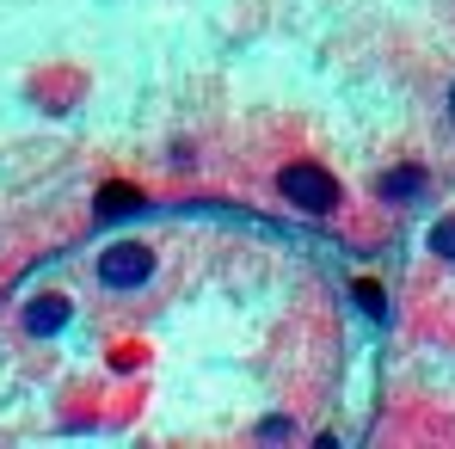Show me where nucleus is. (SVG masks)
Listing matches in <instances>:
<instances>
[{"label": "nucleus", "mask_w": 455, "mask_h": 449, "mask_svg": "<svg viewBox=\"0 0 455 449\" xmlns=\"http://www.w3.org/2000/svg\"><path fill=\"white\" fill-rule=\"evenodd\" d=\"M277 191H283L290 204L314 210V216L339 210V179H332L326 166H307V160H296V166H283V172H277Z\"/></svg>", "instance_id": "f257e3e1"}, {"label": "nucleus", "mask_w": 455, "mask_h": 449, "mask_svg": "<svg viewBox=\"0 0 455 449\" xmlns=\"http://www.w3.org/2000/svg\"><path fill=\"white\" fill-rule=\"evenodd\" d=\"M148 271H154V253L142 240H124V246L99 253V284L105 290H136V284H148Z\"/></svg>", "instance_id": "f03ea898"}, {"label": "nucleus", "mask_w": 455, "mask_h": 449, "mask_svg": "<svg viewBox=\"0 0 455 449\" xmlns=\"http://www.w3.org/2000/svg\"><path fill=\"white\" fill-rule=\"evenodd\" d=\"M25 326L44 339V333H62L68 326V296H37L31 308H25Z\"/></svg>", "instance_id": "7ed1b4c3"}, {"label": "nucleus", "mask_w": 455, "mask_h": 449, "mask_svg": "<svg viewBox=\"0 0 455 449\" xmlns=\"http://www.w3.org/2000/svg\"><path fill=\"white\" fill-rule=\"evenodd\" d=\"M419 191H425V172H419V166L381 172V197H419Z\"/></svg>", "instance_id": "20e7f679"}, {"label": "nucleus", "mask_w": 455, "mask_h": 449, "mask_svg": "<svg viewBox=\"0 0 455 449\" xmlns=\"http://www.w3.org/2000/svg\"><path fill=\"white\" fill-rule=\"evenodd\" d=\"M431 253L437 259H455V216H443V222L431 228Z\"/></svg>", "instance_id": "39448f33"}, {"label": "nucleus", "mask_w": 455, "mask_h": 449, "mask_svg": "<svg viewBox=\"0 0 455 449\" xmlns=\"http://www.w3.org/2000/svg\"><path fill=\"white\" fill-rule=\"evenodd\" d=\"M357 301H363L370 314H387V301H381V290H376V284H357Z\"/></svg>", "instance_id": "423d86ee"}, {"label": "nucleus", "mask_w": 455, "mask_h": 449, "mask_svg": "<svg viewBox=\"0 0 455 449\" xmlns=\"http://www.w3.org/2000/svg\"><path fill=\"white\" fill-rule=\"evenodd\" d=\"M450 111H455V92H450Z\"/></svg>", "instance_id": "0eeeda50"}]
</instances>
